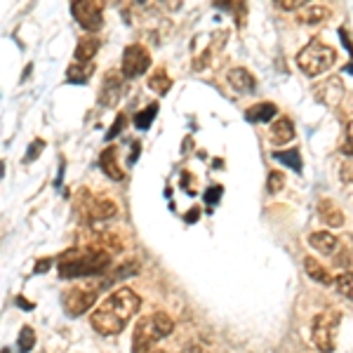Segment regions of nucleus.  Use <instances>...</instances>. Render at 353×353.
Returning a JSON list of instances; mask_svg holds the SVG:
<instances>
[{"label":"nucleus","mask_w":353,"mask_h":353,"mask_svg":"<svg viewBox=\"0 0 353 353\" xmlns=\"http://www.w3.org/2000/svg\"><path fill=\"white\" fill-rule=\"evenodd\" d=\"M309 245L313 250H318L321 254H334L339 248V241H337V236H332V233H327V231H316L309 236Z\"/></svg>","instance_id":"ddd939ff"},{"label":"nucleus","mask_w":353,"mask_h":353,"mask_svg":"<svg viewBox=\"0 0 353 353\" xmlns=\"http://www.w3.org/2000/svg\"><path fill=\"white\" fill-rule=\"evenodd\" d=\"M36 346V332H33V327H21V332H19V351L21 353H28Z\"/></svg>","instance_id":"a878e982"},{"label":"nucleus","mask_w":353,"mask_h":353,"mask_svg":"<svg viewBox=\"0 0 353 353\" xmlns=\"http://www.w3.org/2000/svg\"><path fill=\"white\" fill-rule=\"evenodd\" d=\"M283 186H285V176H283V172H278V170H273V172L269 174V179H266V191L281 193Z\"/></svg>","instance_id":"bb28decb"},{"label":"nucleus","mask_w":353,"mask_h":353,"mask_svg":"<svg viewBox=\"0 0 353 353\" xmlns=\"http://www.w3.org/2000/svg\"><path fill=\"white\" fill-rule=\"evenodd\" d=\"M346 156L353 158V121L349 123V130H346V146H344Z\"/></svg>","instance_id":"7c9ffc66"},{"label":"nucleus","mask_w":353,"mask_h":353,"mask_svg":"<svg viewBox=\"0 0 353 353\" xmlns=\"http://www.w3.org/2000/svg\"><path fill=\"white\" fill-rule=\"evenodd\" d=\"M101 48V41L97 36H88V38H81L76 45V52H73V59L76 64H94V54L99 52Z\"/></svg>","instance_id":"f8f14e48"},{"label":"nucleus","mask_w":353,"mask_h":353,"mask_svg":"<svg viewBox=\"0 0 353 353\" xmlns=\"http://www.w3.org/2000/svg\"><path fill=\"white\" fill-rule=\"evenodd\" d=\"M181 353H203V349H201V344L191 341V344H186L184 349H181Z\"/></svg>","instance_id":"72a5a7b5"},{"label":"nucleus","mask_w":353,"mask_h":353,"mask_svg":"<svg viewBox=\"0 0 353 353\" xmlns=\"http://www.w3.org/2000/svg\"><path fill=\"white\" fill-rule=\"evenodd\" d=\"M341 179H344V181H353V158L341 165Z\"/></svg>","instance_id":"2f4dec72"},{"label":"nucleus","mask_w":353,"mask_h":353,"mask_svg":"<svg viewBox=\"0 0 353 353\" xmlns=\"http://www.w3.org/2000/svg\"><path fill=\"white\" fill-rule=\"evenodd\" d=\"M339 311L325 309L321 311L311 323V339L321 353H332L337 349V332H339Z\"/></svg>","instance_id":"20e7f679"},{"label":"nucleus","mask_w":353,"mask_h":353,"mask_svg":"<svg viewBox=\"0 0 353 353\" xmlns=\"http://www.w3.org/2000/svg\"><path fill=\"white\" fill-rule=\"evenodd\" d=\"M50 264H52V259H41V261H38V266H36V271H38V273L48 271V269H50Z\"/></svg>","instance_id":"c9c22d12"},{"label":"nucleus","mask_w":353,"mask_h":353,"mask_svg":"<svg viewBox=\"0 0 353 353\" xmlns=\"http://www.w3.org/2000/svg\"><path fill=\"white\" fill-rule=\"evenodd\" d=\"M334 59H337V52H334L330 45H323L321 41H311L297 54V66L306 73V76L316 78V76H321V73L330 71V66L334 64Z\"/></svg>","instance_id":"39448f33"},{"label":"nucleus","mask_w":353,"mask_h":353,"mask_svg":"<svg viewBox=\"0 0 353 353\" xmlns=\"http://www.w3.org/2000/svg\"><path fill=\"white\" fill-rule=\"evenodd\" d=\"M327 17H330V10L327 8H323V5H311V8L306 10V14L301 17V19H304V24L313 26V24H321V21L327 19Z\"/></svg>","instance_id":"5701e85b"},{"label":"nucleus","mask_w":353,"mask_h":353,"mask_svg":"<svg viewBox=\"0 0 353 353\" xmlns=\"http://www.w3.org/2000/svg\"><path fill=\"white\" fill-rule=\"evenodd\" d=\"M339 36L344 38V45H346V50H349V52L353 54V43H351V38L346 36V28H339Z\"/></svg>","instance_id":"f704fd0d"},{"label":"nucleus","mask_w":353,"mask_h":353,"mask_svg":"<svg viewBox=\"0 0 353 353\" xmlns=\"http://www.w3.org/2000/svg\"><path fill=\"white\" fill-rule=\"evenodd\" d=\"M174 332V321L163 311L141 318L132 334V353H149L158 339H165Z\"/></svg>","instance_id":"7ed1b4c3"},{"label":"nucleus","mask_w":353,"mask_h":353,"mask_svg":"<svg viewBox=\"0 0 353 353\" xmlns=\"http://www.w3.org/2000/svg\"><path fill=\"white\" fill-rule=\"evenodd\" d=\"M229 85L233 90H238V92H250V90H254V78L250 71H245V68H231L229 71Z\"/></svg>","instance_id":"f3484780"},{"label":"nucleus","mask_w":353,"mask_h":353,"mask_svg":"<svg viewBox=\"0 0 353 353\" xmlns=\"http://www.w3.org/2000/svg\"><path fill=\"white\" fill-rule=\"evenodd\" d=\"M346 73H353V64H346Z\"/></svg>","instance_id":"58836bf2"},{"label":"nucleus","mask_w":353,"mask_h":353,"mask_svg":"<svg viewBox=\"0 0 353 353\" xmlns=\"http://www.w3.org/2000/svg\"><path fill=\"white\" fill-rule=\"evenodd\" d=\"M346 90H344V81L337 76L327 78V81L318 83L316 88H313V97H316L318 101H321L323 106H330V109H334V106L339 104L341 99H344Z\"/></svg>","instance_id":"1a4fd4ad"},{"label":"nucleus","mask_w":353,"mask_h":353,"mask_svg":"<svg viewBox=\"0 0 353 353\" xmlns=\"http://www.w3.org/2000/svg\"><path fill=\"white\" fill-rule=\"evenodd\" d=\"M276 113H278L276 104H271V101H261V104H254L252 109L245 111V116H248V121H252V123H269V121H273Z\"/></svg>","instance_id":"6ab92c4d"},{"label":"nucleus","mask_w":353,"mask_h":353,"mask_svg":"<svg viewBox=\"0 0 353 353\" xmlns=\"http://www.w3.org/2000/svg\"><path fill=\"white\" fill-rule=\"evenodd\" d=\"M149 353H165V351H163V349H151Z\"/></svg>","instance_id":"ea45409f"},{"label":"nucleus","mask_w":353,"mask_h":353,"mask_svg":"<svg viewBox=\"0 0 353 353\" xmlns=\"http://www.w3.org/2000/svg\"><path fill=\"white\" fill-rule=\"evenodd\" d=\"M156 113H158V104H149L144 111H139V113L134 116V125H137L139 130H146V128H149V125L153 123Z\"/></svg>","instance_id":"b1692460"},{"label":"nucleus","mask_w":353,"mask_h":353,"mask_svg":"<svg viewBox=\"0 0 353 353\" xmlns=\"http://www.w3.org/2000/svg\"><path fill=\"white\" fill-rule=\"evenodd\" d=\"M71 14L76 17V21L85 31H99L104 24V5L97 0H85V3H73Z\"/></svg>","instance_id":"0eeeda50"},{"label":"nucleus","mask_w":353,"mask_h":353,"mask_svg":"<svg viewBox=\"0 0 353 353\" xmlns=\"http://www.w3.org/2000/svg\"><path fill=\"white\" fill-rule=\"evenodd\" d=\"M97 304V288H71L64 294V311L78 318Z\"/></svg>","instance_id":"6e6552de"},{"label":"nucleus","mask_w":353,"mask_h":353,"mask_svg":"<svg viewBox=\"0 0 353 353\" xmlns=\"http://www.w3.org/2000/svg\"><path fill=\"white\" fill-rule=\"evenodd\" d=\"M17 301H19V306H21V309H28V311L33 309V304H31V301H26L24 297H19V299H17Z\"/></svg>","instance_id":"e433bc0d"},{"label":"nucleus","mask_w":353,"mask_h":353,"mask_svg":"<svg viewBox=\"0 0 353 353\" xmlns=\"http://www.w3.org/2000/svg\"><path fill=\"white\" fill-rule=\"evenodd\" d=\"M351 238H353V236H351Z\"/></svg>","instance_id":"a19ab883"},{"label":"nucleus","mask_w":353,"mask_h":353,"mask_svg":"<svg viewBox=\"0 0 353 353\" xmlns=\"http://www.w3.org/2000/svg\"><path fill=\"white\" fill-rule=\"evenodd\" d=\"M151 66V54L146 48H141L139 43H132L125 48L123 52V64H121V73L125 78H137L141 73H146Z\"/></svg>","instance_id":"423d86ee"},{"label":"nucleus","mask_w":353,"mask_h":353,"mask_svg":"<svg viewBox=\"0 0 353 353\" xmlns=\"http://www.w3.org/2000/svg\"><path fill=\"white\" fill-rule=\"evenodd\" d=\"M81 196L85 198V217L88 219H111L116 217L118 208L113 201H106V198H92L88 191L81 193Z\"/></svg>","instance_id":"9d476101"},{"label":"nucleus","mask_w":353,"mask_h":353,"mask_svg":"<svg viewBox=\"0 0 353 353\" xmlns=\"http://www.w3.org/2000/svg\"><path fill=\"white\" fill-rule=\"evenodd\" d=\"M198 217V210H193V212H189V214H186V221H193V219H196Z\"/></svg>","instance_id":"4c0bfd02"},{"label":"nucleus","mask_w":353,"mask_h":353,"mask_svg":"<svg viewBox=\"0 0 353 353\" xmlns=\"http://www.w3.org/2000/svg\"><path fill=\"white\" fill-rule=\"evenodd\" d=\"M123 94V76L118 73H109L104 78V85H101V94H99V104L101 106H116L118 99Z\"/></svg>","instance_id":"9b49d317"},{"label":"nucleus","mask_w":353,"mask_h":353,"mask_svg":"<svg viewBox=\"0 0 353 353\" xmlns=\"http://www.w3.org/2000/svg\"><path fill=\"white\" fill-rule=\"evenodd\" d=\"M276 161H281V163H285L290 165V168H294V172H301V156H299V151H278L276 153Z\"/></svg>","instance_id":"393cba45"},{"label":"nucleus","mask_w":353,"mask_h":353,"mask_svg":"<svg viewBox=\"0 0 353 353\" xmlns=\"http://www.w3.org/2000/svg\"><path fill=\"white\" fill-rule=\"evenodd\" d=\"M94 73V64H76L73 61L71 66L66 68V78L71 83H88V78Z\"/></svg>","instance_id":"412c9836"},{"label":"nucleus","mask_w":353,"mask_h":353,"mask_svg":"<svg viewBox=\"0 0 353 353\" xmlns=\"http://www.w3.org/2000/svg\"><path fill=\"white\" fill-rule=\"evenodd\" d=\"M99 163H101V170L106 172V176H111L113 181H121L125 176L123 170L118 168V149H116V146H109V149L101 151Z\"/></svg>","instance_id":"2eb2a0df"},{"label":"nucleus","mask_w":353,"mask_h":353,"mask_svg":"<svg viewBox=\"0 0 353 353\" xmlns=\"http://www.w3.org/2000/svg\"><path fill=\"white\" fill-rule=\"evenodd\" d=\"M269 134H271V144L283 146L294 139V125H292V121H288V118H278V121L271 125Z\"/></svg>","instance_id":"4468645a"},{"label":"nucleus","mask_w":353,"mask_h":353,"mask_svg":"<svg viewBox=\"0 0 353 353\" xmlns=\"http://www.w3.org/2000/svg\"><path fill=\"white\" fill-rule=\"evenodd\" d=\"M123 128H125V116H118L116 123H113V128L109 130V134H106V137H109V139H113V137H118V132H121Z\"/></svg>","instance_id":"473e14b6"},{"label":"nucleus","mask_w":353,"mask_h":353,"mask_svg":"<svg viewBox=\"0 0 353 353\" xmlns=\"http://www.w3.org/2000/svg\"><path fill=\"white\" fill-rule=\"evenodd\" d=\"M109 252L99 245H90L83 250H71L59 261V276L64 278H81V276H94L109 269Z\"/></svg>","instance_id":"f03ea898"},{"label":"nucleus","mask_w":353,"mask_h":353,"mask_svg":"<svg viewBox=\"0 0 353 353\" xmlns=\"http://www.w3.org/2000/svg\"><path fill=\"white\" fill-rule=\"evenodd\" d=\"M306 0H278V8L281 10H299L304 8Z\"/></svg>","instance_id":"c756f323"},{"label":"nucleus","mask_w":353,"mask_h":353,"mask_svg":"<svg viewBox=\"0 0 353 353\" xmlns=\"http://www.w3.org/2000/svg\"><path fill=\"white\" fill-rule=\"evenodd\" d=\"M219 198H221V186H210L208 193H205V203L208 205L219 203Z\"/></svg>","instance_id":"c85d7f7f"},{"label":"nucleus","mask_w":353,"mask_h":353,"mask_svg":"<svg viewBox=\"0 0 353 353\" xmlns=\"http://www.w3.org/2000/svg\"><path fill=\"white\" fill-rule=\"evenodd\" d=\"M304 269H306V273H309V276L313 278V281L321 283V285H334V278L330 276V271H327L325 266H323L318 259L306 257V259H304Z\"/></svg>","instance_id":"a211bd4d"},{"label":"nucleus","mask_w":353,"mask_h":353,"mask_svg":"<svg viewBox=\"0 0 353 353\" xmlns=\"http://www.w3.org/2000/svg\"><path fill=\"white\" fill-rule=\"evenodd\" d=\"M318 214H321V219L325 221L327 226H341V224H344V212L337 208V203L327 201V198H323V201L318 203Z\"/></svg>","instance_id":"dca6fc26"},{"label":"nucleus","mask_w":353,"mask_h":353,"mask_svg":"<svg viewBox=\"0 0 353 353\" xmlns=\"http://www.w3.org/2000/svg\"><path fill=\"white\" fill-rule=\"evenodd\" d=\"M334 288H337V292L341 294V297L353 301V273L351 271L339 273V276L334 278Z\"/></svg>","instance_id":"4be33fe9"},{"label":"nucleus","mask_w":353,"mask_h":353,"mask_svg":"<svg viewBox=\"0 0 353 353\" xmlns=\"http://www.w3.org/2000/svg\"><path fill=\"white\" fill-rule=\"evenodd\" d=\"M141 306V299L137 297L130 288H118L104 304H99L90 316V323L99 334L111 337V334H121L130 318L137 316Z\"/></svg>","instance_id":"f257e3e1"},{"label":"nucleus","mask_w":353,"mask_h":353,"mask_svg":"<svg viewBox=\"0 0 353 353\" xmlns=\"http://www.w3.org/2000/svg\"><path fill=\"white\" fill-rule=\"evenodd\" d=\"M45 149V141L43 139H36L31 144V149H28V153L24 156V163H31V161H36L38 156H41V151Z\"/></svg>","instance_id":"cd10ccee"},{"label":"nucleus","mask_w":353,"mask_h":353,"mask_svg":"<svg viewBox=\"0 0 353 353\" xmlns=\"http://www.w3.org/2000/svg\"><path fill=\"white\" fill-rule=\"evenodd\" d=\"M149 88L153 90V92L161 94V97L170 92V88H172V81L168 78V71H165V68H156V71L151 73Z\"/></svg>","instance_id":"aec40b11"}]
</instances>
